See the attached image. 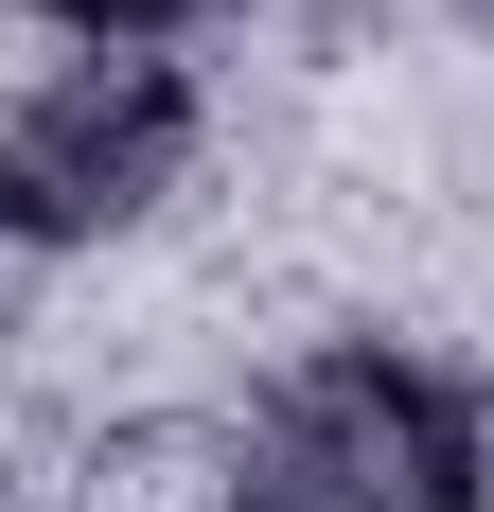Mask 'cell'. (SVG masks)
Segmentation results:
<instances>
[{
  "instance_id": "obj_2",
  "label": "cell",
  "mask_w": 494,
  "mask_h": 512,
  "mask_svg": "<svg viewBox=\"0 0 494 512\" xmlns=\"http://www.w3.org/2000/svg\"><path fill=\"white\" fill-rule=\"evenodd\" d=\"M195 159V89L177 53H71L0 106V248H106L142 230Z\"/></svg>"
},
{
  "instance_id": "obj_1",
  "label": "cell",
  "mask_w": 494,
  "mask_h": 512,
  "mask_svg": "<svg viewBox=\"0 0 494 512\" xmlns=\"http://www.w3.org/2000/svg\"><path fill=\"white\" fill-rule=\"evenodd\" d=\"M494 495V389L406 336H336L283 389H247L212 512H477Z\"/></svg>"
},
{
  "instance_id": "obj_4",
  "label": "cell",
  "mask_w": 494,
  "mask_h": 512,
  "mask_svg": "<svg viewBox=\"0 0 494 512\" xmlns=\"http://www.w3.org/2000/svg\"><path fill=\"white\" fill-rule=\"evenodd\" d=\"M459 18H477V36H494V0H459Z\"/></svg>"
},
{
  "instance_id": "obj_3",
  "label": "cell",
  "mask_w": 494,
  "mask_h": 512,
  "mask_svg": "<svg viewBox=\"0 0 494 512\" xmlns=\"http://www.w3.org/2000/svg\"><path fill=\"white\" fill-rule=\"evenodd\" d=\"M36 18H53L71 53H177V36L212 18V0H36Z\"/></svg>"
}]
</instances>
